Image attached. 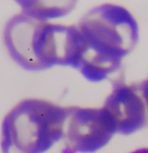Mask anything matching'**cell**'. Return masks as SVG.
Instances as JSON below:
<instances>
[{
	"mask_svg": "<svg viewBox=\"0 0 148 153\" xmlns=\"http://www.w3.org/2000/svg\"><path fill=\"white\" fill-rule=\"evenodd\" d=\"M80 35L78 69L86 79L98 82L117 69L139 40V27L131 12L105 3L88 11L76 25Z\"/></svg>",
	"mask_w": 148,
	"mask_h": 153,
	"instance_id": "1",
	"label": "cell"
},
{
	"mask_svg": "<svg viewBox=\"0 0 148 153\" xmlns=\"http://www.w3.org/2000/svg\"><path fill=\"white\" fill-rule=\"evenodd\" d=\"M141 86L142 89H143V93L145 95V98H146V102H147V105H148V78L141 81Z\"/></svg>",
	"mask_w": 148,
	"mask_h": 153,
	"instance_id": "7",
	"label": "cell"
},
{
	"mask_svg": "<svg viewBox=\"0 0 148 153\" xmlns=\"http://www.w3.org/2000/svg\"><path fill=\"white\" fill-rule=\"evenodd\" d=\"M131 153H148V148H141V149H137L135 151Z\"/></svg>",
	"mask_w": 148,
	"mask_h": 153,
	"instance_id": "8",
	"label": "cell"
},
{
	"mask_svg": "<svg viewBox=\"0 0 148 153\" xmlns=\"http://www.w3.org/2000/svg\"><path fill=\"white\" fill-rule=\"evenodd\" d=\"M22 6V13L39 19L48 20L49 17H56L63 15L67 12V8L63 5H50L43 2H20Z\"/></svg>",
	"mask_w": 148,
	"mask_h": 153,
	"instance_id": "6",
	"label": "cell"
},
{
	"mask_svg": "<svg viewBox=\"0 0 148 153\" xmlns=\"http://www.w3.org/2000/svg\"><path fill=\"white\" fill-rule=\"evenodd\" d=\"M3 42L10 57L25 69L42 70L55 65L79 67L77 25L49 22L22 12L7 22Z\"/></svg>",
	"mask_w": 148,
	"mask_h": 153,
	"instance_id": "2",
	"label": "cell"
},
{
	"mask_svg": "<svg viewBox=\"0 0 148 153\" xmlns=\"http://www.w3.org/2000/svg\"><path fill=\"white\" fill-rule=\"evenodd\" d=\"M103 108L116 133L129 135L148 125V105L141 82L126 83L122 77L115 79Z\"/></svg>",
	"mask_w": 148,
	"mask_h": 153,
	"instance_id": "5",
	"label": "cell"
},
{
	"mask_svg": "<svg viewBox=\"0 0 148 153\" xmlns=\"http://www.w3.org/2000/svg\"><path fill=\"white\" fill-rule=\"evenodd\" d=\"M67 108L45 100L28 98L4 117L2 153H43L63 137Z\"/></svg>",
	"mask_w": 148,
	"mask_h": 153,
	"instance_id": "3",
	"label": "cell"
},
{
	"mask_svg": "<svg viewBox=\"0 0 148 153\" xmlns=\"http://www.w3.org/2000/svg\"><path fill=\"white\" fill-rule=\"evenodd\" d=\"M116 133L103 108H67L61 153H89L102 149Z\"/></svg>",
	"mask_w": 148,
	"mask_h": 153,
	"instance_id": "4",
	"label": "cell"
}]
</instances>
